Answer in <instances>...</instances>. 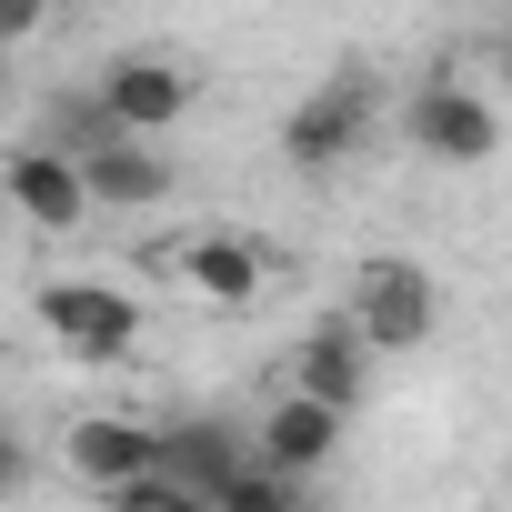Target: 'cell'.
<instances>
[{
  "instance_id": "1",
  "label": "cell",
  "mask_w": 512,
  "mask_h": 512,
  "mask_svg": "<svg viewBox=\"0 0 512 512\" xmlns=\"http://www.w3.org/2000/svg\"><path fill=\"white\" fill-rule=\"evenodd\" d=\"M372 121H382V81H372L362 61H342V71H322V81L282 111V161H292V171H342V161L372 141Z\"/></svg>"
},
{
  "instance_id": "2",
  "label": "cell",
  "mask_w": 512,
  "mask_h": 512,
  "mask_svg": "<svg viewBox=\"0 0 512 512\" xmlns=\"http://www.w3.org/2000/svg\"><path fill=\"white\" fill-rule=\"evenodd\" d=\"M342 322L372 342V352H422L432 322H442V282L432 262H412V251H372V262H352V302Z\"/></svg>"
},
{
  "instance_id": "3",
  "label": "cell",
  "mask_w": 512,
  "mask_h": 512,
  "mask_svg": "<svg viewBox=\"0 0 512 512\" xmlns=\"http://www.w3.org/2000/svg\"><path fill=\"white\" fill-rule=\"evenodd\" d=\"M402 141H412L432 171H482V161L502 151V111H492L482 81L432 71V81H412V101H402Z\"/></svg>"
},
{
  "instance_id": "4",
  "label": "cell",
  "mask_w": 512,
  "mask_h": 512,
  "mask_svg": "<svg viewBox=\"0 0 512 512\" xmlns=\"http://www.w3.org/2000/svg\"><path fill=\"white\" fill-rule=\"evenodd\" d=\"M31 322L61 342V362H131V342H141V302L121 282H41Z\"/></svg>"
},
{
  "instance_id": "5",
  "label": "cell",
  "mask_w": 512,
  "mask_h": 512,
  "mask_svg": "<svg viewBox=\"0 0 512 512\" xmlns=\"http://www.w3.org/2000/svg\"><path fill=\"white\" fill-rule=\"evenodd\" d=\"M91 91H101V111H111L121 131H151V141H171V131L201 111V81H191L181 61H161V51H121Z\"/></svg>"
},
{
  "instance_id": "6",
  "label": "cell",
  "mask_w": 512,
  "mask_h": 512,
  "mask_svg": "<svg viewBox=\"0 0 512 512\" xmlns=\"http://www.w3.org/2000/svg\"><path fill=\"white\" fill-rule=\"evenodd\" d=\"M81 191H91V211H161L181 191V161L151 131H111V141L81 151Z\"/></svg>"
},
{
  "instance_id": "7",
  "label": "cell",
  "mask_w": 512,
  "mask_h": 512,
  "mask_svg": "<svg viewBox=\"0 0 512 512\" xmlns=\"http://www.w3.org/2000/svg\"><path fill=\"white\" fill-rule=\"evenodd\" d=\"M342 432H352V412H332V402H312V392H272L262 402V422H251V452L262 462H282L292 482H322L332 472V452H342Z\"/></svg>"
},
{
  "instance_id": "8",
  "label": "cell",
  "mask_w": 512,
  "mask_h": 512,
  "mask_svg": "<svg viewBox=\"0 0 512 512\" xmlns=\"http://www.w3.org/2000/svg\"><path fill=\"white\" fill-rule=\"evenodd\" d=\"M171 272H181L191 302H211V312H251V302H262V282H272V251L251 241V231H191V241L171 251Z\"/></svg>"
},
{
  "instance_id": "9",
  "label": "cell",
  "mask_w": 512,
  "mask_h": 512,
  "mask_svg": "<svg viewBox=\"0 0 512 512\" xmlns=\"http://www.w3.org/2000/svg\"><path fill=\"white\" fill-rule=\"evenodd\" d=\"M0 191H11V211L31 231H81L91 221V191H81V161L61 141H21L11 161H0Z\"/></svg>"
},
{
  "instance_id": "10",
  "label": "cell",
  "mask_w": 512,
  "mask_h": 512,
  "mask_svg": "<svg viewBox=\"0 0 512 512\" xmlns=\"http://www.w3.org/2000/svg\"><path fill=\"white\" fill-rule=\"evenodd\" d=\"M292 392H312V402H332V412H362L372 402V342L332 312V322H312L302 342H292Z\"/></svg>"
},
{
  "instance_id": "11",
  "label": "cell",
  "mask_w": 512,
  "mask_h": 512,
  "mask_svg": "<svg viewBox=\"0 0 512 512\" xmlns=\"http://www.w3.org/2000/svg\"><path fill=\"white\" fill-rule=\"evenodd\" d=\"M241 462H251V432H241V422H221V412H181V422H161V472H171L201 512H211V492H221Z\"/></svg>"
},
{
  "instance_id": "12",
  "label": "cell",
  "mask_w": 512,
  "mask_h": 512,
  "mask_svg": "<svg viewBox=\"0 0 512 512\" xmlns=\"http://www.w3.org/2000/svg\"><path fill=\"white\" fill-rule=\"evenodd\" d=\"M71 472L91 482V492H111V482H131V472H151L161 462V422H121V412H91V422H71Z\"/></svg>"
},
{
  "instance_id": "13",
  "label": "cell",
  "mask_w": 512,
  "mask_h": 512,
  "mask_svg": "<svg viewBox=\"0 0 512 512\" xmlns=\"http://www.w3.org/2000/svg\"><path fill=\"white\" fill-rule=\"evenodd\" d=\"M302 492H312V482H292L282 462H262V452H251V462L211 492V512H302Z\"/></svg>"
},
{
  "instance_id": "14",
  "label": "cell",
  "mask_w": 512,
  "mask_h": 512,
  "mask_svg": "<svg viewBox=\"0 0 512 512\" xmlns=\"http://www.w3.org/2000/svg\"><path fill=\"white\" fill-rule=\"evenodd\" d=\"M111 131H121V121L101 111V91H61V101H51V131H41V141H61V151L81 161V151H91V141H111Z\"/></svg>"
},
{
  "instance_id": "15",
  "label": "cell",
  "mask_w": 512,
  "mask_h": 512,
  "mask_svg": "<svg viewBox=\"0 0 512 512\" xmlns=\"http://www.w3.org/2000/svg\"><path fill=\"white\" fill-rule=\"evenodd\" d=\"M51 11H61V0H0V51H11V41H31Z\"/></svg>"
},
{
  "instance_id": "16",
  "label": "cell",
  "mask_w": 512,
  "mask_h": 512,
  "mask_svg": "<svg viewBox=\"0 0 512 512\" xmlns=\"http://www.w3.org/2000/svg\"><path fill=\"white\" fill-rule=\"evenodd\" d=\"M11 482H21V442H11V432H0V492H11Z\"/></svg>"
},
{
  "instance_id": "17",
  "label": "cell",
  "mask_w": 512,
  "mask_h": 512,
  "mask_svg": "<svg viewBox=\"0 0 512 512\" xmlns=\"http://www.w3.org/2000/svg\"><path fill=\"white\" fill-rule=\"evenodd\" d=\"M0 91H11V51H0Z\"/></svg>"
}]
</instances>
